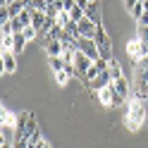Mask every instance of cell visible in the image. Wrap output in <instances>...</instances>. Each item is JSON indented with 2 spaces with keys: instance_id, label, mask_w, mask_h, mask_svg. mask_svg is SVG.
Listing matches in <instances>:
<instances>
[{
  "instance_id": "12",
  "label": "cell",
  "mask_w": 148,
  "mask_h": 148,
  "mask_svg": "<svg viewBox=\"0 0 148 148\" xmlns=\"http://www.w3.org/2000/svg\"><path fill=\"white\" fill-rule=\"evenodd\" d=\"M48 64H50V69H53V72H62L67 62H64L62 55H48Z\"/></svg>"
},
{
  "instance_id": "6",
  "label": "cell",
  "mask_w": 148,
  "mask_h": 148,
  "mask_svg": "<svg viewBox=\"0 0 148 148\" xmlns=\"http://www.w3.org/2000/svg\"><path fill=\"white\" fill-rule=\"evenodd\" d=\"M41 43H43L45 55H62V50H64L62 41H58V38H45V41H41Z\"/></svg>"
},
{
  "instance_id": "23",
  "label": "cell",
  "mask_w": 148,
  "mask_h": 148,
  "mask_svg": "<svg viewBox=\"0 0 148 148\" xmlns=\"http://www.w3.org/2000/svg\"><path fill=\"white\" fill-rule=\"evenodd\" d=\"M136 24H141V26H148V10H146V12H143V14L136 19Z\"/></svg>"
},
{
  "instance_id": "1",
  "label": "cell",
  "mask_w": 148,
  "mask_h": 148,
  "mask_svg": "<svg viewBox=\"0 0 148 148\" xmlns=\"http://www.w3.org/2000/svg\"><path fill=\"white\" fill-rule=\"evenodd\" d=\"M146 115H148L146 105L141 103V100H134L132 98V103H129V112H127V127L129 129H138V127L146 122Z\"/></svg>"
},
{
  "instance_id": "19",
  "label": "cell",
  "mask_w": 148,
  "mask_h": 148,
  "mask_svg": "<svg viewBox=\"0 0 148 148\" xmlns=\"http://www.w3.org/2000/svg\"><path fill=\"white\" fill-rule=\"evenodd\" d=\"M17 19H19L24 26H31V7H26V10H24L19 17H17Z\"/></svg>"
},
{
  "instance_id": "2",
  "label": "cell",
  "mask_w": 148,
  "mask_h": 148,
  "mask_svg": "<svg viewBox=\"0 0 148 148\" xmlns=\"http://www.w3.org/2000/svg\"><path fill=\"white\" fill-rule=\"evenodd\" d=\"M93 41H96V45H98L100 58L110 62V60H112V43H110V36L105 34L103 26H98V31H96V36H93Z\"/></svg>"
},
{
  "instance_id": "17",
  "label": "cell",
  "mask_w": 148,
  "mask_h": 148,
  "mask_svg": "<svg viewBox=\"0 0 148 148\" xmlns=\"http://www.w3.org/2000/svg\"><path fill=\"white\" fill-rule=\"evenodd\" d=\"M12 34H14L12 19H10V22H3V24H0V36H12Z\"/></svg>"
},
{
  "instance_id": "21",
  "label": "cell",
  "mask_w": 148,
  "mask_h": 148,
  "mask_svg": "<svg viewBox=\"0 0 148 148\" xmlns=\"http://www.w3.org/2000/svg\"><path fill=\"white\" fill-rule=\"evenodd\" d=\"M143 12H146V10H143V5H141V0H138V3H136V5L132 7V17H134V19H138V17H141Z\"/></svg>"
},
{
  "instance_id": "14",
  "label": "cell",
  "mask_w": 148,
  "mask_h": 148,
  "mask_svg": "<svg viewBox=\"0 0 148 148\" xmlns=\"http://www.w3.org/2000/svg\"><path fill=\"white\" fill-rule=\"evenodd\" d=\"M24 45H26V36H24V31L14 34V55H19V53L24 50Z\"/></svg>"
},
{
  "instance_id": "27",
  "label": "cell",
  "mask_w": 148,
  "mask_h": 148,
  "mask_svg": "<svg viewBox=\"0 0 148 148\" xmlns=\"http://www.w3.org/2000/svg\"><path fill=\"white\" fill-rule=\"evenodd\" d=\"M141 5H143V10H148V0H141Z\"/></svg>"
},
{
  "instance_id": "18",
  "label": "cell",
  "mask_w": 148,
  "mask_h": 148,
  "mask_svg": "<svg viewBox=\"0 0 148 148\" xmlns=\"http://www.w3.org/2000/svg\"><path fill=\"white\" fill-rule=\"evenodd\" d=\"M136 38L141 43H148V26H141V24L136 26Z\"/></svg>"
},
{
  "instance_id": "20",
  "label": "cell",
  "mask_w": 148,
  "mask_h": 148,
  "mask_svg": "<svg viewBox=\"0 0 148 148\" xmlns=\"http://www.w3.org/2000/svg\"><path fill=\"white\" fill-rule=\"evenodd\" d=\"M55 79H58V84L60 86H64V84H67V81H69V72H55Z\"/></svg>"
},
{
  "instance_id": "26",
  "label": "cell",
  "mask_w": 148,
  "mask_h": 148,
  "mask_svg": "<svg viewBox=\"0 0 148 148\" xmlns=\"http://www.w3.org/2000/svg\"><path fill=\"white\" fill-rule=\"evenodd\" d=\"M12 3H17V0H0V5H12Z\"/></svg>"
},
{
  "instance_id": "10",
  "label": "cell",
  "mask_w": 148,
  "mask_h": 148,
  "mask_svg": "<svg viewBox=\"0 0 148 148\" xmlns=\"http://www.w3.org/2000/svg\"><path fill=\"white\" fill-rule=\"evenodd\" d=\"M112 86H115V91H117L122 98H129V96H132V91H129V81H127L124 77H122V79H115Z\"/></svg>"
},
{
  "instance_id": "15",
  "label": "cell",
  "mask_w": 148,
  "mask_h": 148,
  "mask_svg": "<svg viewBox=\"0 0 148 148\" xmlns=\"http://www.w3.org/2000/svg\"><path fill=\"white\" fill-rule=\"evenodd\" d=\"M69 17H72V22H81V19H86V10H81V7L77 5V7H74V10H69Z\"/></svg>"
},
{
  "instance_id": "7",
  "label": "cell",
  "mask_w": 148,
  "mask_h": 148,
  "mask_svg": "<svg viewBox=\"0 0 148 148\" xmlns=\"http://www.w3.org/2000/svg\"><path fill=\"white\" fill-rule=\"evenodd\" d=\"M115 93H117V91H115V86L110 84V86H105V88H100V91H98V100H100L103 105H110V108H112Z\"/></svg>"
},
{
  "instance_id": "22",
  "label": "cell",
  "mask_w": 148,
  "mask_h": 148,
  "mask_svg": "<svg viewBox=\"0 0 148 148\" xmlns=\"http://www.w3.org/2000/svg\"><path fill=\"white\" fill-rule=\"evenodd\" d=\"M31 7H34V10H43V12H45V7H48V0H34Z\"/></svg>"
},
{
  "instance_id": "8",
  "label": "cell",
  "mask_w": 148,
  "mask_h": 148,
  "mask_svg": "<svg viewBox=\"0 0 148 148\" xmlns=\"http://www.w3.org/2000/svg\"><path fill=\"white\" fill-rule=\"evenodd\" d=\"M79 31H81V36H84V38H93L96 31H98V26L86 17V19H81V22H79Z\"/></svg>"
},
{
  "instance_id": "9",
  "label": "cell",
  "mask_w": 148,
  "mask_h": 148,
  "mask_svg": "<svg viewBox=\"0 0 148 148\" xmlns=\"http://www.w3.org/2000/svg\"><path fill=\"white\" fill-rule=\"evenodd\" d=\"M127 53L132 55V60H134V64L141 60V41L138 38H132L129 41V45H127Z\"/></svg>"
},
{
  "instance_id": "25",
  "label": "cell",
  "mask_w": 148,
  "mask_h": 148,
  "mask_svg": "<svg viewBox=\"0 0 148 148\" xmlns=\"http://www.w3.org/2000/svg\"><path fill=\"white\" fill-rule=\"evenodd\" d=\"M77 5H79V7H81V10H86V7H88V5H91V3H88V0H77Z\"/></svg>"
},
{
  "instance_id": "4",
  "label": "cell",
  "mask_w": 148,
  "mask_h": 148,
  "mask_svg": "<svg viewBox=\"0 0 148 148\" xmlns=\"http://www.w3.org/2000/svg\"><path fill=\"white\" fill-rule=\"evenodd\" d=\"M77 43H79V50L84 53V55H88V58L93 60V62H96V60H100L98 45H96V41H93V38H84V36H81V38H79Z\"/></svg>"
},
{
  "instance_id": "24",
  "label": "cell",
  "mask_w": 148,
  "mask_h": 148,
  "mask_svg": "<svg viewBox=\"0 0 148 148\" xmlns=\"http://www.w3.org/2000/svg\"><path fill=\"white\" fill-rule=\"evenodd\" d=\"M136 3H138V0H124V7H127V10H129V12H132V7H134Z\"/></svg>"
},
{
  "instance_id": "11",
  "label": "cell",
  "mask_w": 148,
  "mask_h": 148,
  "mask_svg": "<svg viewBox=\"0 0 148 148\" xmlns=\"http://www.w3.org/2000/svg\"><path fill=\"white\" fill-rule=\"evenodd\" d=\"M45 19H48V14H45L43 10H34V7H31V26L41 29V26L45 24Z\"/></svg>"
},
{
  "instance_id": "16",
  "label": "cell",
  "mask_w": 148,
  "mask_h": 148,
  "mask_svg": "<svg viewBox=\"0 0 148 148\" xmlns=\"http://www.w3.org/2000/svg\"><path fill=\"white\" fill-rule=\"evenodd\" d=\"M0 112H3V124H7V127H12V129L17 127V119H14V115H12V112H7L5 108L0 110Z\"/></svg>"
},
{
  "instance_id": "3",
  "label": "cell",
  "mask_w": 148,
  "mask_h": 148,
  "mask_svg": "<svg viewBox=\"0 0 148 148\" xmlns=\"http://www.w3.org/2000/svg\"><path fill=\"white\" fill-rule=\"evenodd\" d=\"M134 91H146V93H148V58H141V60L136 62Z\"/></svg>"
},
{
  "instance_id": "5",
  "label": "cell",
  "mask_w": 148,
  "mask_h": 148,
  "mask_svg": "<svg viewBox=\"0 0 148 148\" xmlns=\"http://www.w3.org/2000/svg\"><path fill=\"white\" fill-rule=\"evenodd\" d=\"M0 62H3V74H14L17 72V55L10 50L0 53Z\"/></svg>"
},
{
  "instance_id": "13",
  "label": "cell",
  "mask_w": 148,
  "mask_h": 148,
  "mask_svg": "<svg viewBox=\"0 0 148 148\" xmlns=\"http://www.w3.org/2000/svg\"><path fill=\"white\" fill-rule=\"evenodd\" d=\"M108 72H110V77H112V81L115 79H122V67H119V62L112 58L110 60V64H108Z\"/></svg>"
},
{
  "instance_id": "28",
  "label": "cell",
  "mask_w": 148,
  "mask_h": 148,
  "mask_svg": "<svg viewBox=\"0 0 148 148\" xmlns=\"http://www.w3.org/2000/svg\"><path fill=\"white\" fill-rule=\"evenodd\" d=\"M88 3H96V0H88Z\"/></svg>"
}]
</instances>
